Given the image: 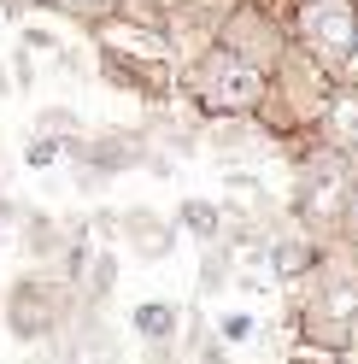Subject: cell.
Segmentation results:
<instances>
[{
	"label": "cell",
	"mask_w": 358,
	"mask_h": 364,
	"mask_svg": "<svg viewBox=\"0 0 358 364\" xmlns=\"http://www.w3.org/2000/svg\"><path fill=\"white\" fill-rule=\"evenodd\" d=\"M12 82H18V95H24V88L36 82V65H30V53H24V48L12 53Z\"/></svg>",
	"instance_id": "obj_22"
},
{
	"label": "cell",
	"mask_w": 358,
	"mask_h": 364,
	"mask_svg": "<svg viewBox=\"0 0 358 364\" xmlns=\"http://www.w3.org/2000/svg\"><path fill=\"white\" fill-rule=\"evenodd\" d=\"M0 241H6V230H0Z\"/></svg>",
	"instance_id": "obj_32"
},
{
	"label": "cell",
	"mask_w": 358,
	"mask_h": 364,
	"mask_svg": "<svg viewBox=\"0 0 358 364\" xmlns=\"http://www.w3.org/2000/svg\"><path fill=\"white\" fill-rule=\"evenodd\" d=\"M259 329H264V317H259V311H241V306H223V311L212 317V335H217L229 353H235V347H253Z\"/></svg>",
	"instance_id": "obj_18"
},
{
	"label": "cell",
	"mask_w": 358,
	"mask_h": 364,
	"mask_svg": "<svg viewBox=\"0 0 358 364\" xmlns=\"http://www.w3.org/2000/svg\"><path fill=\"white\" fill-rule=\"evenodd\" d=\"M276 364H329V358H318V353H300V347H294V353H288V358H276Z\"/></svg>",
	"instance_id": "obj_27"
},
{
	"label": "cell",
	"mask_w": 358,
	"mask_h": 364,
	"mask_svg": "<svg viewBox=\"0 0 358 364\" xmlns=\"http://www.w3.org/2000/svg\"><path fill=\"white\" fill-rule=\"evenodd\" d=\"M48 364H88V358H82V353L71 347V341H59V347L48 353Z\"/></svg>",
	"instance_id": "obj_24"
},
{
	"label": "cell",
	"mask_w": 358,
	"mask_h": 364,
	"mask_svg": "<svg viewBox=\"0 0 358 364\" xmlns=\"http://www.w3.org/2000/svg\"><path fill=\"white\" fill-rule=\"evenodd\" d=\"M147 364H188V358H183V353L170 347V353H147Z\"/></svg>",
	"instance_id": "obj_28"
},
{
	"label": "cell",
	"mask_w": 358,
	"mask_h": 364,
	"mask_svg": "<svg viewBox=\"0 0 358 364\" xmlns=\"http://www.w3.org/2000/svg\"><path fill=\"white\" fill-rule=\"evenodd\" d=\"M118 270H124L118 247H94V259H88L82 282H77V306H82V317H100V311L112 306V294H118Z\"/></svg>",
	"instance_id": "obj_13"
},
{
	"label": "cell",
	"mask_w": 358,
	"mask_h": 364,
	"mask_svg": "<svg viewBox=\"0 0 358 364\" xmlns=\"http://www.w3.org/2000/svg\"><path fill=\"white\" fill-rule=\"evenodd\" d=\"M318 147H329L335 159H347V165L358 171V95L352 88H335L329 112L318 118Z\"/></svg>",
	"instance_id": "obj_12"
},
{
	"label": "cell",
	"mask_w": 358,
	"mask_h": 364,
	"mask_svg": "<svg viewBox=\"0 0 358 364\" xmlns=\"http://www.w3.org/2000/svg\"><path fill=\"white\" fill-rule=\"evenodd\" d=\"M36 12H41V0H0V18L6 24H30Z\"/></svg>",
	"instance_id": "obj_21"
},
{
	"label": "cell",
	"mask_w": 358,
	"mask_h": 364,
	"mask_svg": "<svg viewBox=\"0 0 358 364\" xmlns=\"http://www.w3.org/2000/svg\"><path fill=\"white\" fill-rule=\"evenodd\" d=\"M94 223V235L112 247V241H124L129 247V259L136 264H165L170 253H176V218H165V212H153V206H118V212H94L88 218Z\"/></svg>",
	"instance_id": "obj_8"
},
{
	"label": "cell",
	"mask_w": 358,
	"mask_h": 364,
	"mask_svg": "<svg viewBox=\"0 0 358 364\" xmlns=\"http://www.w3.org/2000/svg\"><path fill=\"white\" fill-rule=\"evenodd\" d=\"M294 6H329V0H294Z\"/></svg>",
	"instance_id": "obj_31"
},
{
	"label": "cell",
	"mask_w": 358,
	"mask_h": 364,
	"mask_svg": "<svg viewBox=\"0 0 358 364\" xmlns=\"http://www.w3.org/2000/svg\"><path fill=\"white\" fill-rule=\"evenodd\" d=\"M18 247H24V259H30L36 270H59L65 247H71V218H53V212L30 206L24 223H18Z\"/></svg>",
	"instance_id": "obj_11"
},
{
	"label": "cell",
	"mask_w": 358,
	"mask_h": 364,
	"mask_svg": "<svg viewBox=\"0 0 358 364\" xmlns=\"http://www.w3.org/2000/svg\"><path fill=\"white\" fill-rule=\"evenodd\" d=\"M65 165V141L53 135H24V171H59Z\"/></svg>",
	"instance_id": "obj_19"
},
{
	"label": "cell",
	"mask_w": 358,
	"mask_h": 364,
	"mask_svg": "<svg viewBox=\"0 0 358 364\" xmlns=\"http://www.w3.org/2000/svg\"><path fill=\"white\" fill-rule=\"evenodd\" d=\"M212 41H217V48H229L235 59H247L253 71H264V77H276L282 59L294 53L288 18L276 6H264V0H235V6L223 12V24H217Z\"/></svg>",
	"instance_id": "obj_6"
},
{
	"label": "cell",
	"mask_w": 358,
	"mask_h": 364,
	"mask_svg": "<svg viewBox=\"0 0 358 364\" xmlns=\"http://www.w3.org/2000/svg\"><path fill=\"white\" fill-rule=\"evenodd\" d=\"M170 218H176V230H183V235H194L200 247L223 241V230H229V206H223V200H212V194H183Z\"/></svg>",
	"instance_id": "obj_14"
},
{
	"label": "cell",
	"mask_w": 358,
	"mask_h": 364,
	"mask_svg": "<svg viewBox=\"0 0 358 364\" xmlns=\"http://www.w3.org/2000/svg\"><path fill=\"white\" fill-rule=\"evenodd\" d=\"M352 165L335 159L329 147H311V159L294 171V188L282 200V223L300 230L318 247H341L347 241V206H352Z\"/></svg>",
	"instance_id": "obj_3"
},
{
	"label": "cell",
	"mask_w": 358,
	"mask_h": 364,
	"mask_svg": "<svg viewBox=\"0 0 358 364\" xmlns=\"http://www.w3.org/2000/svg\"><path fill=\"white\" fill-rule=\"evenodd\" d=\"M235 270H241V253H235L229 241L200 247V282H194V300L206 306V300H217L223 288H235Z\"/></svg>",
	"instance_id": "obj_15"
},
{
	"label": "cell",
	"mask_w": 358,
	"mask_h": 364,
	"mask_svg": "<svg viewBox=\"0 0 358 364\" xmlns=\"http://www.w3.org/2000/svg\"><path fill=\"white\" fill-rule=\"evenodd\" d=\"M77 288L53 277V270H24L12 277L0 294V323L18 347H59L65 335L77 329Z\"/></svg>",
	"instance_id": "obj_4"
},
{
	"label": "cell",
	"mask_w": 358,
	"mask_h": 364,
	"mask_svg": "<svg viewBox=\"0 0 358 364\" xmlns=\"http://www.w3.org/2000/svg\"><path fill=\"white\" fill-rule=\"evenodd\" d=\"M30 135H53V141H65V147H77L82 135H88V124H82V112L77 106H36V118H30Z\"/></svg>",
	"instance_id": "obj_17"
},
{
	"label": "cell",
	"mask_w": 358,
	"mask_h": 364,
	"mask_svg": "<svg viewBox=\"0 0 358 364\" xmlns=\"http://www.w3.org/2000/svg\"><path fill=\"white\" fill-rule=\"evenodd\" d=\"M323 253H329V247L305 241L300 230H288V223H282V230H276L271 241H264V253H259L253 264H264V270H271V282H276V288H305L311 277H318Z\"/></svg>",
	"instance_id": "obj_9"
},
{
	"label": "cell",
	"mask_w": 358,
	"mask_h": 364,
	"mask_svg": "<svg viewBox=\"0 0 358 364\" xmlns=\"http://www.w3.org/2000/svg\"><path fill=\"white\" fill-rule=\"evenodd\" d=\"M118 6H124V0H41V12H53V18H65V24H77L82 36L112 30V24H118Z\"/></svg>",
	"instance_id": "obj_16"
},
{
	"label": "cell",
	"mask_w": 358,
	"mask_h": 364,
	"mask_svg": "<svg viewBox=\"0 0 358 364\" xmlns=\"http://www.w3.org/2000/svg\"><path fill=\"white\" fill-rule=\"evenodd\" d=\"M88 364H124V347H118V335H112V341H100V347L94 353H82Z\"/></svg>",
	"instance_id": "obj_23"
},
{
	"label": "cell",
	"mask_w": 358,
	"mask_h": 364,
	"mask_svg": "<svg viewBox=\"0 0 358 364\" xmlns=\"http://www.w3.org/2000/svg\"><path fill=\"white\" fill-rule=\"evenodd\" d=\"M352 235H358V176H352V206H347V241H352ZM347 241H341V247H347Z\"/></svg>",
	"instance_id": "obj_26"
},
{
	"label": "cell",
	"mask_w": 358,
	"mask_h": 364,
	"mask_svg": "<svg viewBox=\"0 0 358 364\" xmlns=\"http://www.w3.org/2000/svg\"><path fill=\"white\" fill-rule=\"evenodd\" d=\"M88 48H94V77H100L106 88H118V95L141 100V106H153V112L176 106V59H170V53L118 41L112 30L88 36Z\"/></svg>",
	"instance_id": "obj_5"
},
{
	"label": "cell",
	"mask_w": 358,
	"mask_h": 364,
	"mask_svg": "<svg viewBox=\"0 0 358 364\" xmlns=\"http://www.w3.org/2000/svg\"><path fill=\"white\" fill-rule=\"evenodd\" d=\"M347 259H352V264H358V235H352V241H347Z\"/></svg>",
	"instance_id": "obj_30"
},
{
	"label": "cell",
	"mask_w": 358,
	"mask_h": 364,
	"mask_svg": "<svg viewBox=\"0 0 358 364\" xmlns=\"http://www.w3.org/2000/svg\"><path fill=\"white\" fill-rule=\"evenodd\" d=\"M183 323H188V306L165 300V294H147V300L129 306V335L141 341V353H170V347H183Z\"/></svg>",
	"instance_id": "obj_10"
},
{
	"label": "cell",
	"mask_w": 358,
	"mask_h": 364,
	"mask_svg": "<svg viewBox=\"0 0 358 364\" xmlns=\"http://www.w3.org/2000/svg\"><path fill=\"white\" fill-rule=\"evenodd\" d=\"M335 82H341V88H352V95H358V41H352V59L341 65V77H335Z\"/></svg>",
	"instance_id": "obj_25"
},
{
	"label": "cell",
	"mask_w": 358,
	"mask_h": 364,
	"mask_svg": "<svg viewBox=\"0 0 358 364\" xmlns=\"http://www.w3.org/2000/svg\"><path fill=\"white\" fill-rule=\"evenodd\" d=\"M264 95H271V77L253 71L247 59H235L229 48H200L194 59L176 65V100L194 112V124H223V118H259Z\"/></svg>",
	"instance_id": "obj_2"
},
{
	"label": "cell",
	"mask_w": 358,
	"mask_h": 364,
	"mask_svg": "<svg viewBox=\"0 0 358 364\" xmlns=\"http://www.w3.org/2000/svg\"><path fill=\"white\" fill-rule=\"evenodd\" d=\"M18 41H24V53H59V48H65V41H59V30L36 24V18H30L24 30H18Z\"/></svg>",
	"instance_id": "obj_20"
},
{
	"label": "cell",
	"mask_w": 358,
	"mask_h": 364,
	"mask_svg": "<svg viewBox=\"0 0 358 364\" xmlns=\"http://www.w3.org/2000/svg\"><path fill=\"white\" fill-rule=\"evenodd\" d=\"M347 364H358V358H347Z\"/></svg>",
	"instance_id": "obj_33"
},
{
	"label": "cell",
	"mask_w": 358,
	"mask_h": 364,
	"mask_svg": "<svg viewBox=\"0 0 358 364\" xmlns=\"http://www.w3.org/2000/svg\"><path fill=\"white\" fill-rule=\"evenodd\" d=\"M288 36L294 48L323 65L329 77H341V65L352 59V41H358V0H329V6H294L288 18Z\"/></svg>",
	"instance_id": "obj_7"
},
{
	"label": "cell",
	"mask_w": 358,
	"mask_h": 364,
	"mask_svg": "<svg viewBox=\"0 0 358 364\" xmlns=\"http://www.w3.org/2000/svg\"><path fill=\"white\" fill-rule=\"evenodd\" d=\"M288 329H294L300 353H318L329 364L358 358V264L347 259V247H329L318 277L294 288Z\"/></svg>",
	"instance_id": "obj_1"
},
{
	"label": "cell",
	"mask_w": 358,
	"mask_h": 364,
	"mask_svg": "<svg viewBox=\"0 0 358 364\" xmlns=\"http://www.w3.org/2000/svg\"><path fill=\"white\" fill-rule=\"evenodd\" d=\"M0 95H18V82H12V71L0 65Z\"/></svg>",
	"instance_id": "obj_29"
}]
</instances>
